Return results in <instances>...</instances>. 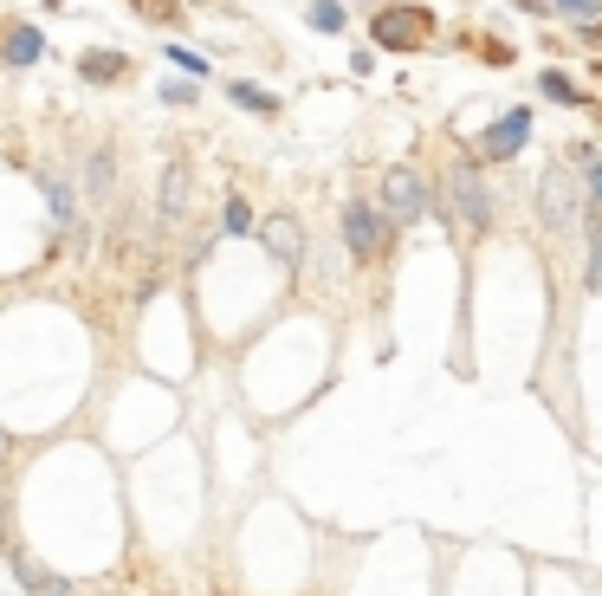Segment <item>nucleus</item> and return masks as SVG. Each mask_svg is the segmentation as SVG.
<instances>
[{"label":"nucleus","mask_w":602,"mask_h":596,"mask_svg":"<svg viewBox=\"0 0 602 596\" xmlns=\"http://www.w3.org/2000/svg\"><path fill=\"white\" fill-rule=\"evenodd\" d=\"M383 233H389V215H376V208H363V202L343 208V240H350L356 260H376V253H383Z\"/></svg>","instance_id":"20e7f679"},{"label":"nucleus","mask_w":602,"mask_h":596,"mask_svg":"<svg viewBox=\"0 0 602 596\" xmlns=\"http://www.w3.org/2000/svg\"><path fill=\"white\" fill-rule=\"evenodd\" d=\"M169 59H175V66H182L189 78H201V72H207V59H201L195 46H169Z\"/></svg>","instance_id":"2eb2a0df"},{"label":"nucleus","mask_w":602,"mask_h":596,"mask_svg":"<svg viewBox=\"0 0 602 596\" xmlns=\"http://www.w3.org/2000/svg\"><path fill=\"white\" fill-rule=\"evenodd\" d=\"M525 137H532V117H525V111H512L506 124H492V130H486V149H492V156H512V149H525Z\"/></svg>","instance_id":"1a4fd4ad"},{"label":"nucleus","mask_w":602,"mask_h":596,"mask_svg":"<svg viewBox=\"0 0 602 596\" xmlns=\"http://www.w3.org/2000/svg\"><path fill=\"white\" fill-rule=\"evenodd\" d=\"M583 182H590V195L602 202V156H583Z\"/></svg>","instance_id":"aec40b11"},{"label":"nucleus","mask_w":602,"mask_h":596,"mask_svg":"<svg viewBox=\"0 0 602 596\" xmlns=\"http://www.w3.org/2000/svg\"><path fill=\"white\" fill-rule=\"evenodd\" d=\"M20 584H26V591H39V596H71L66 577H53V571H46V564H33V558H20Z\"/></svg>","instance_id":"9d476101"},{"label":"nucleus","mask_w":602,"mask_h":596,"mask_svg":"<svg viewBox=\"0 0 602 596\" xmlns=\"http://www.w3.org/2000/svg\"><path fill=\"white\" fill-rule=\"evenodd\" d=\"M537 215L550 233H577L583 227V188H577V169L570 162H550L537 175Z\"/></svg>","instance_id":"f257e3e1"},{"label":"nucleus","mask_w":602,"mask_h":596,"mask_svg":"<svg viewBox=\"0 0 602 596\" xmlns=\"http://www.w3.org/2000/svg\"><path fill=\"white\" fill-rule=\"evenodd\" d=\"M78 72L91 78V84H111V78L124 72V59L117 53H91V59H78Z\"/></svg>","instance_id":"f8f14e48"},{"label":"nucleus","mask_w":602,"mask_h":596,"mask_svg":"<svg viewBox=\"0 0 602 596\" xmlns=\"http://www.w3.org/2000/svg\"><path fill=\"white\" fill-rule=\"evenodd\" d=\"M447 208L461 215V227H467V233H479V227L492 221V195H486V175H479L473 162L447 169Z\"/></svg>","instance_id":"f03ea898"},{"label":"nucleus","mask_w":602,"mask_h":596,"mask_svg":"<svg viewBox=\"0 0 602 596\" xmlns=\"http://www.w3.org/2000/svg\"><path fill=\"white\" fill-rule=\"evenodd\" d=\"M39 188H46V202H53V221H59V227L78 221V195H71L66 169H39Z\"/></svg>","instance_id":"6e6552de"},{"label":"nucleus","mask_w":602,"mask_h":596,"mask_svg":"<svg viewBox=\"0 0 602 596\" xmlns=\"http://www.w3.org/2000/svg\"><path fill=\"white\" fill-rule=\"evenodd\" d=\"M189 195H195L189 162H169V169H162V227H182V221H189Z\"/></svg>","instance_id":"423d86ee"},{"label":"nucleus","mask_w":602,"mask_h":596,"mask_svg":"<svg viewBox=\"0 0 602 596\" xmlns=\"http://www.w3.org/2000/svg\"><path fill=\"white\" fill-rule=\"evenodd\" d=\"M46 53V39L33 33V26H20V33H7V66H33Z\"/></svg>","instance_id":"9b49d317"},{"label":"nucleus","mask_w":602,"mask_h":596,"mask_svg":"<svg viewBox=\"0 0 602 596\" xmlns=\"http://www.w3.org/2000/svg\"><path fill=\"white\" fill-rule=\"evenodd\" d=\"M311 26H318V33H337V26H343V13H337V7H311Z\"/></svg>","instance_id":"6ab92c4d"},{"label":"nucleus","mask_w":602,"mask_h":596,"mask_svg":"<svg viewBox=\"0 0 602 596\" xmlns=\"http://www.w3.org/2000/svg\"><path fill=\"white\" fill-rule=\"evenodd\" d=\"M136 7H143L149 20H169V13H175V0H136Z\"/></svg>","instance_id":"412c9836"},{"label":"nucleus","mask_w":602,"mask_h":596,"mask_svg":"<svg viewBox=\"0 0 602 596\" xmlns=\"http://www.w3.org/2000/svg\"><path fill=\"white\" fill-rule=\"evenodd\" d=\"M590 286H602V233H597V266H590Z\"/></svg>","instance_id":"4be33fe9"},{"label":"nucleus","mask_w":602,"mask_h":596,"mask_svg":"<svg viewBox=\"0 0 602 596\" xmlns=\"http://www.w3.org/2000/svg\"><path fill=\"white\" fill-rule=\"evenodd\" d=\"M544 98H557V104H577V84L564 72H544Z\"/></svg>","instance_id":"4468645a"},{"label":"nucleus","mask_w":602,"mask_h":596,"mask_svg":"<svg viewBox=\"0 0 602 596\" xmlns=\"http://www.w3.org/2000/svg\"><path fill=\"white\" fill-rule=\"evenodd\" d=\"M234 104H247V111H279V98H272V91H260V84H240V78H234Z\"/></svg>","instance_id":"ddd939ff"},{"label":"nucleus","mask_w":602,"mask_h":596,"mask_svg":"<svg viewBox=\"0 0 602 596\" xmlns=\"http://www.w3.org/2000/svg\"><path fill=\"white\" fill-rule=\"evenodd\" d=\"M253 227V208L247 202H227V233H247Z\"/></svg>","instance_id":"f3484780"},{"label":"nucleus","mask_w":602,"mask_h":596,"mask_svg":"<svg viewBox=\"0 0 602 596\" xmlns=\"http://www.w3.org/2000/svg\"><path fill=\"white\" fill-rule=\"evenodd\" d=\"M550 7H564L570 20H597L602 13V0H550Z\"/></svg>","instance_id":"dca6fc26"},{"label":"nucleus","mask_w":602,"mask_h":596,"mask_svg":"<svg viewBox=\"0 0 602 596\" xmlns=\"http://www.w3.org/2000/svg\"><path fill=\"white\" fill-rule=\"evenodd\" d=\"M111 188V156H91V195H104Z\"/></svg>","instance_id":"a211bd4d"},{"label":"nucleus","mask_w":602,"mask_h":596,"mask_svg":"<svg viewBox=\"0 0 602 596\" xmlns=\"http://www.w3.org/2000/svg\"><path fill=\"white\" fill-rule=\"evenodd\" d=\"M376 39H383V46H421V39H428V13H421V7H389V13H376Z\"/></svg>","instance_id":"39448f33"},{"label":"nucleus","mask_w":602,"mask_h":596,"mask_svg":"<svg viewBox=\"0 0 602 596\" xmlns=\"http://www.w3.org/2000/svg\"><path fill=\"white\" fill-rule=\"evenodd\" d=\"M260 233H266V253H272V260L298 266V253H305V227L292 221V215H272V221L260 227Z\"/></svg>","instance_id":"0eeeda50"},{"label":"nucleus","mask_w":602,"mask_h":596,"mask_svg":"<svg viewBox=\"0 0 602 596\" xmlns=\"http://www.w3.org/2000/svg\"><path fill=\"white\" fill-rule=\"evenodd\" d=\"M383 208H389L396 221H421V215H428V182H421L414 169H389V175H383Z\"/></svg>","instance_id":"7ed1b4c3"}]
</instances>
